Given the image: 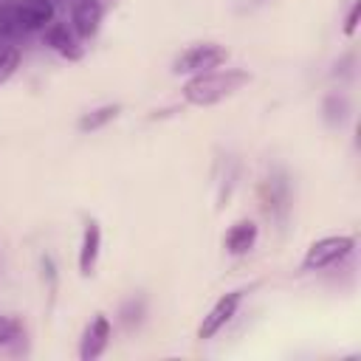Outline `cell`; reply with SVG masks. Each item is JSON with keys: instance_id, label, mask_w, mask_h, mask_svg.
Returning <instances> with one entry per match:
<instances>
[{"instance_id": "1", "label": "cell", "mask_w": 361, "mask_h": 361, "mask_svg": "<svg viewBox=\"0 0 361 361\" xmlns=\"http://www.w3.org/2000/svg\"><path fill=\"white\" fill-rule=\"evenodd\" d=\"M248 82H251V73L243 71V68L203 71V73H195L183 85V99L195 107H212V104L234 96L237 90H243Z\"/></svg>"}, {"instance_id": "2", "label": "cell", "mask_w": 361, "mask_h": 361, "mask_svg": "<svg viewBox=\"0 0 361 361\" xmlns=\"http://www.w3.org/2000/svg\"><path fill=\"white\" fill-rule=\"evenodd\" d=\"M226 62H228V48L226 45H220V42H195L172 62V73H203V71H214Z\"/></svg>"}, {"instance_id": "3", "label": "cell", "mask_w": 361, "mask_h": 361, "mask_svg": "<svg viewBox=\"0 0 361 361\" xmlns=\"http://www.w3.org/2000/svg\"><path fill=\"white\" fill-rule=\"evenodd\" d=\"M353 248H355V237H350V234L322 237V240L310 243V248L305 251V257H302V268H305V271H322V268H330V265L341 262Z\"/></svg>"}, {"instance_id": "4", "label": "cell", "mask_w": 361, "mask_h": 361, "mask_svg": "<svg viewBox=\"0 0 361 361\" xmlns=\"http://www.w3.org/2000/svg\"><path fill=\"white\" fill-rule=\"evenodd\" d=\"M240 302H243V290H231V293L220 296V299L214 302V307L203 316V322H200V327H197V338H212V336H217V333L234 319Z\"/></svg>"}, {"instance_id": "5", "label": "cell", "mask_w": 361, "mask_h": 361, "mask_svg": "<svg viewBox=\"0 0 361 361\" xmlns=\"http://www.w3.org/2000/svg\"><path fill=\"white\" fill-rule=\"evenodd\" d=\"M110 344V319L104 313H96L93 322L85 327L82 341H79V358L82 361H96L99 355H104Z\"/></svg>"}, {"instance_id": "6", "label": "cell", "mask_w": 361, "mask_h": 361, "mask_svg": "<svg viewBox=\"0 0 361 361\" xmlns=\"http://www.w3.org/2000/svg\"><path fill=\"white\" fill-rule=\"evenodd\" d=\"M45 45L51 51H56L59 56H65V59H82V54H85L82 39L76 37V31L68 23H56V20L45 28Z\"/></svg>"}, {"instance_id": "7", "label": "cell", "mask_w": 361, "mask_h": 361, "mask_svg": "<svg viewBox=\"0 0 361 361\" xmlns=\"http://www.w3.org/2000/svg\"><path fill=\"white\" fill-rule=\"evenodd\" d=\"M17 8L20 31H45L54 23V3L51 0H23Z\"/></svg>"}, {"instance_id": "8", "label": "cell", "mask_w": 361, "mask_h": 361, "mask_svg": "<svg viewBox=\"0 0 361 361\" xmlns=\"http://www.w3.org/2000/svg\"><path fill=\"white\" fill-rule=\"evenodd\" d=\"M102 17H104V8L99 0H79L71 11V28L76 31L79 39H90L99 31Z\"/></svg>"}, {"instance_id": "9", "label": "cell", "mask_w": 361, "mask_h": 361, "mask_svg": "<svg viewBox=\"0 0 361 361\" xmlns=\"http://www.w3.org/2000/svg\"><path fill=\"white\" fill-rule=\"evenodd\" d=\"M99 251H102V226L96 220H87L85 231H82V245H79V274L82 276H90L96 271Z\"/></svg>"}, {"instance_id": "10", "label": "cell", "mask_w": 361, "mask_h": 361, "mask_svg": "<svg viewBox=\"0 0 361 361\" xmlns=\"http://www.w3.org/2000/svg\"><path fill=\"white\" fill-rule=\"evenodd\" d=\"M257 234H259V228H257L254 220H237V223L226 231L223 245H226V251H228L231 257H243V254H248V251L257 245Z\"/></svg>"}, {"instance_id": "11", "label": "cell", "mask_w": 361, "mask_h": 361, "mask_svg": "<svg viewBox=\"0 0 361 361\" xmlns=\"http://www.w3.org/2000/svg\"><path fill=\"white\" fill-rule=\"evenodd\" d=\"M118 113H121V107H118V104H102V107H96V110H90V113H85V116L79 118V130H82V133L102 130V127H104V124H110Z\"/></svg>"}, {"instance_id": "12", "label": "cell", "mask_w": 361, "mask_h": 361, "mask_svg": "<svg viewBox=\"0 0 361 361\" xmlns=\"http://www.w3.org/2000/svg\"><path fill=\"white\" fill-rule=\"evenodd\" d=\"M23 336H25L23 322L11 313H0V347H11V344L23 341Z\"/></svg>"}, {"instance_id": "13", "label": "cell", "mask_w": 361, "mask_h": 361, "mask_svg": "<svg viewBox=\"0 0 361 361\" xmlns=\"http://www.w3.org/2000/svg\"><path fill=\"white\" fill-rule=\"evenodd\" d=\"M20 59H23V54L17 45H0V85H6L17 73Z\"/></svg>"}, {"instance_id": "14", "label": "cell", "mask_w": 361, "mask_h": 361, "mask_svg": "<svg viewBox=\"0 0 361 361\" xmlns=\"http://www.w3.org/2000/svg\"><path fill=\"white\" fill-rule=\"evenodd\" d=\"M20 23H17V8L14 6H0V37H17Z\"/></svg>"}, {"instance_id": "15", "label": "cell", "mask_w": 361, "mask_h": 361, "mask_svg": "<svg viewBox=\"0 0 361 361\" xmlns=\"http://www.w3.org/2000/svg\"><path fill=\"white\" fill-rule=\"evenodd\" d=\"M358 17H361V3L355 0L353 8H350V14H347V20H344V37H353V34H355V28H358Z\"/></svg>"}]
</instances>
